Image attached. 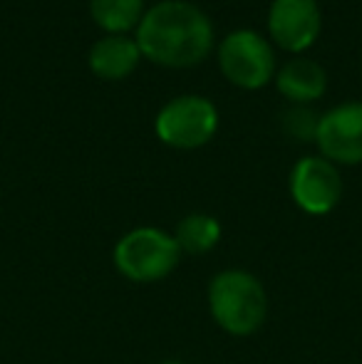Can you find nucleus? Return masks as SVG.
<instances>
[{
	"label": "nucleus",
	"mask_w": 362,
	"mask_h": 364,
	"mask_svg": "<svg viewBox=\"0 0 362 364\" xmlns=\"http://www.w3.org/2000/svg\"><path fill=\"white\" fill-rule=\"evenodd\" d=\"M290 196L308 216H325L343 198V176L323 156H303L290 171Z\"/></svg>",
	"instance_id": "423d86ee"
},
{
	"label": "nucleus",
	"mask_w": 362,
	"mask_h": 364,
	"mask_svg": "<svg viewBox=\"0 0 362 364\" xmlns=\"http://www.w3.org/2000/svg\"><path fill=\"white\" fill-rule=\"evenodd\" d=\"M142 58L161 68L183 70L203 63L213 50V25L198 5L161 0L144 13L134 30Z\"/></svg>",
	"instance_id": "f257e3e1"
},
{
	"label": "nucleus",
	"mask_w": 362,
	"mask_h": 364,
	"mask_svg": "<svg viewBox=\"0 0 362 364\" xmlns=\"http://www.w3.org/2000/svg\"><path fill=\"white\" fill-rule=\"evenodd\" d=\"M208 310L223 332L233 337H248L266 322V288L248 270H221L208 283Z\"/></svg>",
	"instance_id": "f03ea898"
},
{
	"label": "nucleus",
	"mask_w": 362,
	"mask_h": 364,
	"mask_svg": "<svg viewBox=\"0 0 362 364\" xmlns=\"http://www.w3.org/2000/svg\"><path fill=\"white\" fill-rule=\"evenodd\" d=\"M171 235L181 253L203 255L216 248V243L221 240V223L208 213H188L176 223Z\"/></svg>",
	"instance_id": "f8f14e48"
},
{
	"label": "nucleus",
	"mask_w": 362,
	"mask_h": 364,
	"mask_svg": "<svg viewBox=\"0 0 362 364\" xmlns=\"http://www.w3.org/2000/svg\"><path fill=\"white\" fill-rule=\"evenodd\" d=\"M142 50L129 35H105L90 48L87 63L95 77L107 82L127 80L137 70Z\"/></svg>",
	"instance_id": "1a4fd4ad"
},
{
	"label": "nucleus",
	"mask_w": 362,
	"mask_h": 364,
	"mask_svg": "<svg viewBox=\"0 0 362 364\" xmlns=\"http://www.w3.org/2000/svg\"><path fill=\"white\" fill-rule=\"evenodd\" d=\"M275 87L293 105H310L328 90V75L320 63L310 58H293L275 73Z\"/></svg>",
	"instance_id": "9d476101"
},
{
	"label": "nucleus",
	"mask_w": 362,
	"mask_h": 364,
	"mask_svg": "<svg viewBox=\"0 0 362 364\" xmlns=\"http://www.w3.org/2000/svg\"><path fill=\"white\" fill-rule=\"evenodd\" d=\"M154 132L161 144L181 151L201 149L218 132V109L211 100L181 95L169 100L154 119Z\"/></svg>",
	"instance_id": "20e7f679"
},
{
	"label": "nucleus",
	"mask_w": 362,
	"mask_h": 364,
	"mask_svg": "<svg viewBox=\"0 0 362 364\" xmlns=\"http://www.w3.org/2000/svg\"><path fill=\"white\" fill-rule=\"evenodd\" d=\"M320 117L308 105H293L283 112V129L298 141H315Z\"/></svg>",
	"instance_id": "ddd939ff"
},
{
	"label": "nucleus",
	"mask_w": 362,
	"mask_h": 364,
	"mask_svg": "<svg viewBox=\"0 0 362 364\" xmlns=\"http://www.w3.org/2000/svg\"><path fill=\"white\" fill-rule=\"evenodd\" d=\"M315 144L320 156L335 166L362 164V102H345L325 112L318 122Z\"/></svg>",
	"instance_id": "0eeeda50"
},
{
	"label": "nucleus",
	"mask_w": 362,
	"mask_h": 364,
	"mask_svg": "<svg viewBox=\"0 0 362 364\" xmlns=\"http://www.w3.org/2000/svg\"><path fill=\"white\" fill-rule=\"evenodd\" d=\"M159 364H186V362H181V360H164V362H159Z\"/></svg>",
	"instance_id": "4468645a"
},
{
	"label": "nucleus",
	"mask_w": 362,
	"mask_h": 364,
	"mask_svg": "<svg viewBox=\"0 0 362 364\" xmlns=\"http://www.w3.org/2000/svg\"><path fill=\"white\" fill-rule=\"evenodd\" d=\"M218 68L231 85L241 90H261L273 80L275 53L266 38L256 30H233L218 45Z\"/></svg>",
	"instance_id": "39448f33"
},
{
	"label": "nucleus",
	"mask_w": 362,
	"mask_h": 364,
	"mask_svg": "<svg viewBox=\"0 0 362 364\" xmlns=\"http://www.w3.org/2000/svg\"><path fill=\"white\" fill-rule=\"evenodd\" d=\"M323 18L318 0H273L268 10L271 40L285 53L300 55L318 40Z\"/></svg>",
	"instance_id": "6e6552de"
},
{
	"label": "nucleus",
	"mask_w": 362,
	"mask_h": 364,
	"mask_svg": "<svg viewBox=\"0 0 362 364\" xmlns=\"http://www.w3.org/2000/svg\"><path fill=\"white\" fill-rule=\"evenodd\" d=\"M115 268L132 283H156L169 278L181 260L174 235L154 225H142L117 240L112 250Z\"/></svg>",
	"instance_id": "7ed1b4c3"
},
{
	"label": "nucleus",
	"mask_w": 362,
	"mask_h": 364,
	"mask_svg": "<svg viewBox=\"0 0 362 364\" xmlns=\"http://www.w3.org/2000/svg\"><path fill=\"white\" fill-rule=\"evenodd\" d=\"M144 0H90V15L107 35H127L144 18Z\"/></svg>",
	"instance_id": "9b49d317"
}]
</instances>
